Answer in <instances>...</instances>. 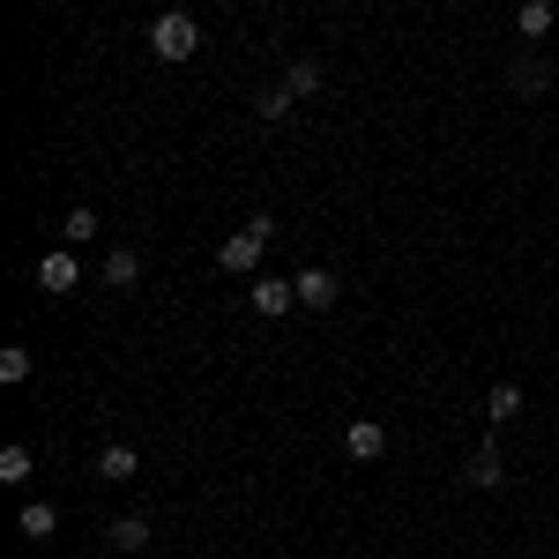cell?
<instances>
[{"label":"cell","instance_id":"e0dca14e","mask_svg":"<svg viewBox=\"0 0 559 559\" xmlns=\"http://www.w3.org/2000/svg\"><path fill=\"white\" fill-rule=\"evenodd\" d=\"M15 530H23V537H31V545H45V537H52V530H60V515H52V508H45V500H31V508H23V515H15Z\"/></svg>","mask_w":559,"mask_h":559},{"label":"cell","instance_id":"3957f363","mask_svg":"<svg viewBox=\"0 0 559 559\" xmlns=\"http://www.w3.org/2000/svg\"><path fill=\"white\" fill-rule=\"evenodd\" d=\"M83 284V261H75V247H45L38 254V292L45 299H68Z\"/></svg>","mask_w":559,"mask_h":559},{"label":"cell","instance_id":"ba28073f","mask_svg":"<svg viewBox=\"0 0 559 559\" xmlns=\"http://www.w3.org/2000/svg\"><path fill=\"white\" fill-rule=\"evenodd\" d=\"M97 284H105L112 299H128L134 284H142V254H134V247H112V254H105V269H97Z\"/></svg>","mask_w":559,"mask_h":559},{"label":"cell","instance_id":"30bf717a","mask_svg":"<svg viewBox=\"0 0 559 559\" xmlns=\"http://www.w3.org/2000/svg\"><path fill=\"white\" fill-rule=\"evenodd\" d=\"M500 477H508V455H500V440H477V448H471V463H463V485L492 492Z\"/></svg>","mask_w":559,"mask_h":559},{"label":"cell","instance_id":"9c48e42d","mask_svg":"<svg viewBox=\"0 0 559 559\" xmlns=\"http://www.w3.org/2000/svg\"><path fill=\"white\" fill-rule=\"evenodd\" d=\"M90 471L105 477V485H134V477H142V455H134L128 440H105V448H97V463H90Z\"/></svg>","mask_w":559,"mask_h":559},{"label":"cell","instance_id":"2e32d148","mask_svg":"<svg viewBox=\"0 0 559 559\" xmlns=\"http://www.w3.org/2000/svg\"><path fill=\"white\" fill-rule=\"evenodd\" d=\"M31 471H38V455H31L23 440H8V448H0V485H23Z\"/></svg>","mask_w":559,"mask_h":559},{"label":"cell","instance_id":"ac0fdd59","mask_svg":"<svg viewBox=\"0 0 559 559\" xmlns=\"http://www.w3.org/2000/svg\"><path fill=\"white\" fill-rule=\"evenodd\" d=\"M0 381H8V388L31 381V350H23V344H0Z\"/></svg>","mask_w":559,"mask_h":559},{"label":"cell","instance_id":"52a82bcc","mask_svg":"<svg viewBox=\"0 0 559 559\" xmlns=\"http://www.w3.org/2000/svg\"><path fill=\"white\" fill-rule=\"evenodd\" d=\"M292 284H299V306H313V313H329V306L344 299V284H336V269H321V261H313V269H299Z\"/></svg>","mask_w":559,"mask_h":559},{"label":"cell","instance_id":"7a4b0ae2","mask_svg":"<svg viewBox=\"0 0 559 559\" xmlns=\"http://www.w3.org/2000/svg\"><path fill=\"white\" fill-rule=\"evenodd\" d=\"M150 52H157L165 68H179V60H194V52H202V23H194L187 8H165V15L150 23Z\"/></svg>","mask_w":559,"mask_h":559},{"label":"cell","instance_id":"4fadbf2b","mask_svg":"<svg viewBox=\"0 0 559 559\" xmlns=\"http://www.w3.org/2000/svg\"><path fill=\"white\" fill-rule=\"evenodd\" d=\"M276 90H284V97H299V105H306V97L321 90V60H313V52H299V60L284 68V83H276Z\"/></svg>","mask_w":559,"mask_h":559},{"label":"cell","instance_id":"5bb4252c","mask_svg":"<svg viewBox=\"0 0 559 559\" xmlns=\"http://www.w3.org/2000/svg\"><path fill=\"white\" fill-rule=\"evenodd\" d=\"M485 418H492V426H515V418H522V388L515 381H492V388H485Z\"/></svg>","mask_w":559,"mask_h":559},{"label":"cell","instance_id":"277c9868","mask_svg":"<svg viewBox=\"0 0 559 559\" xmlns=\"http://www.w3.org/2000/svg\"><path fill=\"white\" fill-rule=\"evenodd\" d=\"M150 537H157V522L142 515V508H134V515H112V522H105V545H112L120 559H142V552H150Z\"/></svg>","mask_w":559,"mask_h":559},{"label":"cell","instance_id":"5b68a950","mask_svg":"<svg viewBox=\"0 0 559 559\" xmlns=\"http://www.w3.org/2000/svg\"><path fill=\"white\" fill-rule=\"evenodd\" d=\"M247 299H254L261 321H284V313L299 306V284H292V276H254V292H247Z\"/></svg>","mask_w":559,"mask_h":559},{"label":"cell","instance_id":"7c38bea8","mask_svg":"<svg viewBox=\"0 0 559 559\" xmlns=\"http://www.w3.org/2000/svg\"><path fill=\"white\" fill-rule=\"evenodd\" d=\"M97 231H105V216L90 210V202H75V210L60 216V247H90V239H97Z\"/></svg>","mask_w":559,"mask_h":559},{"label":"cell","instance_id":"9a60e30c","mask_svg":"<svg viewBox=\"0 0 559 559\" xmlns=\"http://www.w3.org/2000/svg\"><path fill=\"white\" fill-rule=\"evenodd\" d=\"M508 83H515L522 97H545V90H552V68H545V60H537V52H522L515 68H508Z\"/></svg>","mask_w":559,"mask_h":559},{"label":"cell","instance_id":"d6986e66","mask_svg":"<svg viewBox=\"0 0 559 559\" xmlns=\"http://www.w3.org/2000/svg\"><path fill=\"white\" fill-rule=\"evenodd\" d=\"M254 112L269 120V128H276V120H292V112H299V97H284V90H261V97H254Z\"/></svg>","mask_w":559,"mask_h":559},{"label":"cell","instance_id":"8992f818","mask_svg":"<svg viewBox=\"0 0 559 559\" xmlns=\"http://www.w3.org/2000/svg\"><path fill=\"white\" fill-rule=\"evenodd\" d=\"M344 455H350V463H381V455H388V426H381V418H350V426H344Z\"/></svg>","mask_w":559,"mask_h":559},{"label":"cell","instance_id":"8fae6325","mask_svg":"<svg viewBox=\"0 0 559 559\" xmlns=\"http://www.w3.org/2000/svg\"><path fill=\"white\" fill-rule=\"evenodd\" d=\"M552 31H559L552 0H522V8H515V38H522V45H545Z\"/></svg>","mask_w":559,"mask_h":559},{"label":"cell","instance_id":"6da1fadb","mask_svg":"<svg viewBox=\"0 0 559 559\" xmlns=\"http://www.w3.org/2000/svg\"><path fill=\"white\" fill-rule=\"evenodd\" d=\"M269 239H276V216H247V224H239V231L216 247V269H224V276H254Z\"/></svg>","mask_w":559,"mask_h":559}]
</instances>
